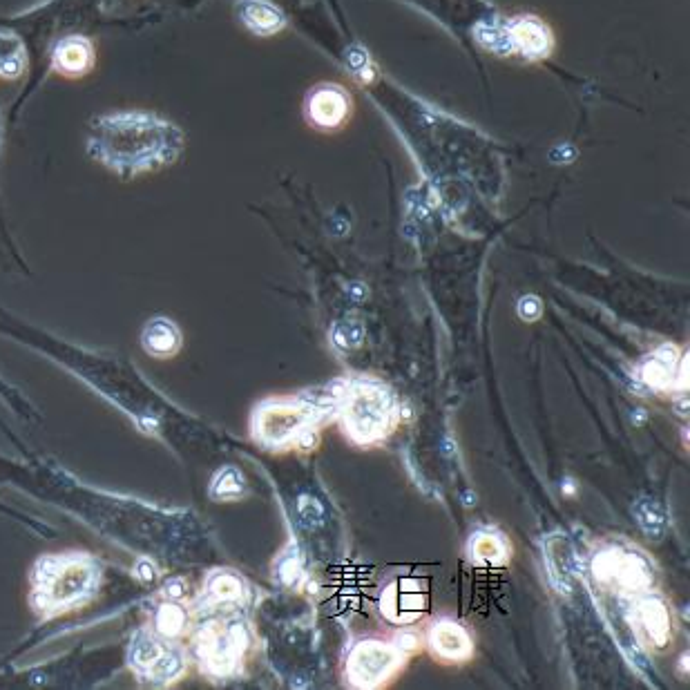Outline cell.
<instances>
[{
    "label": "cell",
    "instance_id": "obj_10",
    "mask_svg": "<svg viewBox=\"0 0 690 690\" xmlns=\"http://www.w3.org/2000/svg\"><path fill=\"white\" fill-rule=\"evenodd\" d=\"M507 43L525 59H545L554 50L552 30L536 16H516L507 25Z\"/></svg>",
    "mask_w": 690,
    "mask_h": 690
},
{
    "label": "cell",
    "instance_id": "obj_14",
    "mask_svg": "<svg viewBox=\"0 0 690 690\" xmlns=\"http://www.w3.org/2000/svg\"><path fill=\"white\" fill-rule=\"evenodd\" d=\"M635 619L639 630L653 641L655 646H666L670 637V617L668 610L657 599H644L635 610Z\"/></svg>",
    "mask_w": 690,
    "mask_h": 690
},
{
    "label": "cell",
    "instance_id": "obj_17",
    "mask_svg": "<svg viewBox=\"0 0 690 690\" xmlns=\"http://www.w3.org/2000/svg\"><path fill=\"white\" fill-rule=\"evenodd\" d=\"M143 347L152 356H170L179 347V333L168 320H155L143 331Z\"/></svg>",
    "mask_w": 690,
    "mask_h": 690
},
{
    "label": "cell",
    "instance_id": "obj_4",
    "mask_svg": "<svg viewBox=\"0 0 690 690\" xmlns=\"http://www.w3.org/2000/svg\"><path fill=\"white\" fill-rule=\"evenodd\" d=\"M353 114L351 94L338 83H320L306 94L304 117L311 128L322 132H338L347 126Z\"/></svg>",
    "mask_w": 690,
    "mask_h": 690
},
{
    "label": "cell",
    "instance_id": "obj_18",
    "mask_svg": "<svg viewBox=\"0 0 690 690\" xmlns=\"http://www.w3.org/2000/svg\"><path fill=\"white\" fill-rule=\"evenodd\" d=\"M208 594L219 603H233V601L242 599L244 586H242V581H239V577H235V574L219 572V574H213V577H210Z\"/></svg>",
    "mask_w": 690,
    "mask_h": 690
},
{
    "label": "cell",
    "instance_id": "obj_8",
    "mask_svg": "<svg viewBox=\"0 0 690 690\" xmlns=\"http://www.w3.org/2000/svg\"><path fill=\"white\" fill-rule=\"evenodd\" d=\"M132 666L139 670L143 677L155 679V682H164V679H172L181 668H184V659L177 650L166 648L161 641L150 635H139L132 644Z\"/></svg>",
    "mask_w": 690,
    "mask_h": 690
},
{
    "label": "cell",
    "instance_id": "obj_6",
    "mask_svg": "<svg viewBox=\"0 0 690 690\" xmlns=\"http://www.w3.org/2000/svg\"><path fill=\"white\" fill-rule=\"evenodd\" d=\"M592 570L594 574H597L599 581L612 583V586H619L628 592L644 590L653 583L646 561L635 552H624V550L603 552L594 559Z\"/></svg>",
    "mask_w": 690,
    "mask_h": 690
},
{
    "label": "cell",
    "instance_id": "obj_24",
    "mask_svg": "<svg viewBox=\"0 0 690 690\" xmlns=\"http://www.w3.org/2000/svg\"><path fill=\"white\" fill-rule=\"evenodd\" d=\"M300 516H302V521L304 525H318L322 519H324V510H322V505L315 501V498H302L300 501Z\"/></svg>",
    "mask_w": 690,
    "mask_h": 690
},
{
    "label": "cell",
    "instance_id": "obj_11",
    "mask_svg": "<svg viewBox=\"0 0 690 690\" xmlns=\"http://www.w3.org/2000/svg\"><path fill=\"white\" fill-rule=\"evenodd\" d=\"M54 70L63 76H83L94 67V47L85 36H65L54 47Z\"/></svg>",
    "mask_w": 690,
    "mask_h": 690
},
{
    "label": "cell",
    "instance_id": "obj_1",
    "mask_svg": "<svg viewBox=\"0 0 690 690\" xmlns=\"http://www.w3.org/2000/svg\"><path fill=\"white\" fill-rule=\"evenodd\" d=\"M179 146V130L150 114L137 112L99 119L90 137L92 155L121 175L168 164L179 152Z\"/></svg>",
    "mask_w": 690,
    "mask_h": 690
},
{
    "label": "cell",
    "instance_id": "obj_27",
    "mask_svg": "<svg viewBox=\"0 0 690 690\" xmlns=\"http://www.w3.org/2000/svg\"><path fill=\"white\" fill-rule=\"evenodd\" d=\"M398 641H400V648H405V650H411V648H416V644H418V637H414V635H400L398 637Z\"/></svg>",
    "mask_w": 690,
    "mask_h": 690
},
{
    "label": "cell",
    "instance_id": "obj_13",
    "mask_svg": "<svg viewBox=\"0 0 690 690\" xmlns=\"http://www.w3.org/2000/svg\"><path fill=\"white\" fill-rule=\"evenodd\" d=\"M429 644L438 657L449 661L463 659L472 653V644H469L465 630L458 624H452V621H443V624H436L431 628Z\"/></svg>",
    "mask_w": 690,
    "mask_h": 690
},
{
    "label": "cell",
    "instance_id": "obj_25",
    "mask_svg": "<svg viewBox=\"0 0 690 690\" xmlns=\"http://www.w3.org/2000/svg\"><path fill=\"white\" fill-rule=\"evenodd\" d=\"M519 313H521V318L527 320V322H532L536 320L541 315V302L536 300L534 295L530 297H523L521 304H519Z\"/></svg>",
    "mask_w": 690,
    "mask_h": 690
},
{
    "label": "cell",
    "instance_id": "obj_23",
    "mask_svg": "<svg viewBox=\"0 0 690 690\" xmlns=\"http://www.w3.org/2000/svg\"><path fill=\"white\" fill-rule=\"evenodd\" d=\"M184 610L179 606H161V610L157 612V630L161 632L164 637H175L184 628Z\"/></svg>",
    "mask_w": 690,
    "mask_h": 690
},
{
    "label": "cell",
    "instance_id": "obj_20",
    "mask_svg": "<svg viewBox=\"0 0 690 690\" xmlns=\"http://www.w3.org/2000/svg\"><path fill=\"white\" fill-rule=\"evenodd\" d=\"M472 554L481 563H496L505 559V545L494 534H478L472 541Z\"/></svg>",
    "mask_w": 690,
    "mask_h": 690
},
{
    "label": "cell",
    "instance_id": "obj_26",
    "mask_svg": "<svg viewBox=\"0 0 690 690\" xmlns=\"http://www.w3.org/2000/svg\"><path fill=\"white\" fill-rule=\"evenodd\" d=\"M280 577L284 583H293L297 577H300V563L293 557H286L280 565Z\"/></svg>",
    "mask_w": 690,
    "mask_h": 690
},
{
    "label": "cell",
    "instance_id": "obj_3",
    "mask_svg": "<svg viewBox=\"0 0 690 690\" xmlns=\"http://www.w3.org/2000/svg\"><path fill=\"white\" fill-rule=\"evenodd\" d=\"M340 407L349 434L358 443H373V440L385 436L391 427L394 400H391L389 389L378 385V382L351 385V389L344 391Z\"/></svg>",
    "mask_w": 690,
    "mask_h": 690
},
{
    "label": "cell",
    "instance_id": "obj_12",
    "mask_svg": "<svg viewBox=\"0 0 690 690\" xmlns=\"http://www.w3.org/2000/svg\"><path fill=\"white\" fill-rule=\"evenodd\" d=\"M239 21L257 36H273L284 30L286 18L275 5L266 0H242L237 7Z\"/></svg>",
    "mask_w": 690,
    "mask_h": 690
},
{
    "label": "cell",
    "instance_id": "obj_19",
    "mask_svg": "<svg viewBox=\"0 0 690 690\" xmlns=\"http://www.w3.org/2000/svg\"><path fill=\"white\" fill-rule=\"evenodd\" d=\"M635 514H637V521L641 525V530H644L650 539H659L661 532H664V525H666L661 507L655 501L641 498V501L635 505Z\"/></svg>",
    "mask_w": 690,
    "mask_h": 690
},
{
    "label": "cell",
    "instance_id": "obj_5",
    "mask_svg": "<svg viewBox=\"0 0 690 690\" xmlns=\"http://www.w3.org/2000/svg\"><path fill=\"white\" fill-rule=\"evenodd\" d=\"M313 414H318L313 407H293V405H264L255 416V434L268 447H280L289 443L300 431L309 427Z\"/></svg>",
    "mask_w": 690,
    "mask_h": 690
},
{
    "label": "cell",
    "instance_id": "obj_21",
    "mask_svg": "<svg viewBox=\"0 0 690 690\" xmlns=\"http://www.w3.org/2000/svg\"><path fill=\"white\" fill-rule=\"evenodd\" d=\"M333 342L338 344L340 349H356L358 344L364 340V327L356 320L349 322H338L333 327Z\"/></svg>",
    "mask_w": 690,
    "mask_h": 690
},
{
    "label": "cell",
    "instance_id": "obj_2",
    "mask_svg": "<svg viewBox=\"0 0 690 690\" xmlns=\"http://www.w3.org/2000/svg\"><path fill=\"white\" fill-rule=\"evenodd\" d=\"M94 563L88 557L45 559L36 568V592L41 608L63 610L88 597L94 588Z\"/></svg>",
    "mask_w": 690,
    "mask_h": 690
},
{
    "label": "cell",
    "instance_id": "obj_16",
    "mask_svg": "<svg viewBox=\"0 0 690 690\" xmlns=\"http://www.w3.org/2000/svg\"><path fill=\"white\" fill-rule=\"evenodd\" d=\"M675 376H677V358H675V349H670V347L657 351L655 356H650L644 362V367H641V380L653 389L675 387Z\"/></svg>",
    "mask_w": 690,
    "mask_h": 690
},
{
    "label": "cell",
    "instance_id": "obj_9",
    "mask_svg": "<svg viewBox=\"0 0 690 690\" xmlns=\"http://www.w3.org/2000/svg\"><path fill=\"white\" fill-rule=\"evenodd\" d=\"M244 641V628L239 624L226 630L210 628L199 639L201 661H204L213 673H228L237 661L239 653H242V648L246 646Z\"/></svg>",
    "mask_w": 690,
    "mask_h": 690
},
{
    "label": "cell",
    "instance_id": "obj_7",
    "mask_svg": "<svg viewBox=\"0 0 690 690\" xmlns=\"http://www.w3.org/2000/svg\"><path fill=\"white\" fill-rule=\"evenodd\" d=\"M398 666L396 648L380 641H362L349 655V677L360 688L378 686Z\"/></svg>",
    "mask_w": 690,
    "mask_h": 690
},
{
    "label": "cell",
    "instance_id": "obj_22",
    "mask_svg": "<svg viewBox=\"0 0 690 690\" xmlns=\"http://www.w3.org/2000/svg\"><path fill=\"white\" fill-rule=\"evenodd\" d=\"M244 492V478L239 476L237 469L228 467L215 478L213 496L215 498H235Z\"/></svg>",
    "mask_w": 690,
    "mask_h": 690
},
{
    "label": "cell",
    "instance_id": "obj_15",
    "mask_svg": "<svg viewBox=\"0 0 690 690\" xmlns=\"http://www.w3.org/2000/svg\"><path fill=\"white\" fill-rule=\"evenodd\" d=\"M382 610H385V615L394 621H411L425 610V599L423 594H418L416 590H407L405 583H398V586L385 592Z\"/></svg>",
    "mask_w": 690,
    "mask_h": 690
}]
</instances>
